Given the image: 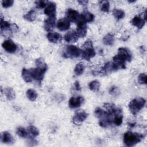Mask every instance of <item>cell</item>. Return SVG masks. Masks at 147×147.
Here are the masks:
<instances>
[{
	"label": "cell",
	"instance_id": "42",
	"mask_svg": "<svg viewBox=\"0 0 147 147\" xmlns=\"http://www.w3.org/2000/svg\"><path fill=\"white\" fill-rule=\"evenodd\" d=\"M78 2L80 3L82 5H86L88 3L87 1H79Z\"/></svg>",
	"mask_w": 147,
	"mask_h": 147
},
{
	"label": "cell",
	"instance_id": "21",
	"mask_svg": "<svg viewBox=\"0 0 147 147\" xmlns=\"http://www.w3.org/2000/svg\"><path fill=\"white\" fill-rule=\"evenodd\" d=\"M3 93L9 100H13L16 97L15 92L11 87H6L3 90Z\"/></svg>",
	"mask_w": 147,
	"mask_h": 147
},
{
	"label": "cell",
	"instance_id": "26",
	"mask_svg": "<svg viewBox=\"0 0 147 147\" xmlns=\"http://www.w3.org/2000/svg\"><path fill=\"white\" fill-rule=\"evenodd\" d=\"M36 18V13L34 10H30L24 16V18L29 22L34 21Z\"/></svg>",
	"mask_w": 147,
	"mask_h": 147
},
{
	"label": "cell",
	"instance_id": "28",
	"mask_svg": "<svg viewBox=\"0 0 147 147\" xmlns=\"http://www.w3.org/2000/svg\"><path fill=\"white\" fill-rule=\"evenodd\" d=\"M88 87L91 91L96 92L100 88V83L96 80L91 81L88 84Z\"/></svg>",
	"mask_w": 147,
	"mask_h": 147
},
{
	"label": "cell",
	"instance_id": "37",
	"mask_svg": "<svg viewBox=\"0 0 147 147\" xmlns=\"http://www.w3.org/2000/svg\"><path fill=\"white\" fill-rule=\"evenodd\" d=\"M14 3V1L13 0H3L2 1V5L5 8H7L11 7Z\"/></svg>",
	"mask_w": 147,
	"mask_h": 147
},
{
	"label": "cell",
	"instance_id": "12",
	"mask_svg": "<svg viewBox=\"0 0 147 147\" xmlns=\"http://www.w3.org/2000/svg\"><path fill=\"white\" fill-rule=\"evenodd\" d=\"M56 16L49 17L44 21V29L46 31L51 32L55 27L56 25Z\"/></svg>",
	"mask_w": 147,
	"mask_h": 147
},
{
	"label": "cell",
	"instance_id": "40",
	"mask_svg": "<svg viewBox=\"0 0 147 147\" xmlns=\"http://www.w3.org/2000/svg\"><path fill=\"white\" fill-rule=\"evenodd\" d=\"M118 92V88H117V87H115V86L112 87L110 89V90H109V92H110V94H111V95H116V94H117Z\"/></svg>",
	"mask_w": 147,
	"mask_h": 147
},
{
	"label": "cell",
	"instance_id": "35",
	"mask_svg": "<svg viewBox=\"0 0 147 147\" xmlns=\"http://www.w3.org/2000/svg\"><path fill=\"white\" fill-rule=\"evenodd\" d=\"M106 113V111H104L100 107H97L95 110V115L97 118L99 119L102 118L105 115Z\"/></svg>",
	"mask_w": 147,
	"mask_h": 147
},
{
	"label": "cell",
	"instance_id": "30",
	"mask_svg": "<svg viewBox=\"0 0 147 147\" xmlns=\"http://www.w3.org/2000/svg\"><path fill=\"white\" fill-rule=\"evenodd\" d=\"M35 63L36 65V67L44 69V70H47L48 69V66L44 60L42 58H38L35 61Z\"/></svg>",
	"mask_w": 147,
	"mask_h": 147
},
{
	"label": "cell",
	"instance_id": "7",
	"mask_svg": "<svg viewBox=\"0 0 147 147\" xmlns=\"http://www.w3.org/2000/svg\"><path fill=\"white\" fill-rule=\"evenodd\" d=\"M2 46L7 52L10 53H14L17 49V45L10 39L4 41L2 44Z\"/></svg>",
	"mask_w": 147,
	"mask_h": 147
},
{
	"label": "cell",
	"instance_id": "31",
	"mask_svg": "<svg viewBox=\"0 0 147 147\" xmlns=\"http://www.w3.org/2000/svg\"><path fill=\"white\" fill-rule=\"evenodd\" d=\"M27 131H28V133L30 134V136L32 137H37L39 134V131L37 129V128L33 125H30L28 126Z\"/></svg>",
	"mask_w": 147,
	"mask_h": 147
},
{
	"label": "cell",
	"instance_id": "29",
	"mask_svg": "<svg viewBox=\"0 0 147 147\" xmlns=\"http://www.w3.org/2000/svg\"><path fill=\"white\" fill-rule=\"evenodd\" d=\"M113 14L114 16V17L115 18H117V20H121V19L123 18L125 16V11L123 10H122L121 9H113Z\"/></svg>",
	"mask_w": 147,
	"mask_h": 147
},
{
	"label": "cell",
	"instance_id": "14",
	"mask_svg": "<svg viewBox=\"0 0 147 147\" xmlns=\"http://www.w3.org/2000/svg\"><path fill=\"white\" fill-rule=\"evenodd\" d=\"M75 32L78 37L82 38L85 37L87 32V26L86 25V24L78 22L77 28Z\"/></svg>",
	"mask_w": 147,
	"mask_h": 147
},
{
	"label": "cell",
	"instance_id": "6",
	"mask_svg": "<svg viewBox=\"0 0 147 147\" xmlns=\"http://www.w3.org/2000/svg\"><path fill=\"white\" fill-rule=\"evenodd\" d=\"M94 18H95V17L92 13H91V12L87 10H86L82 12L81 14H80L79 18L77 23L82 22V23L86 24L87 22H91L94 21Z\"/></svg>",
	"mask_w": 147,
	"mask_h": 147
},
{
	"label": "cell",
	"instance_id": "11",
	"mask_svg": "<svg viewBox=\"0 0 147 147\" xmlns=\"http://www.w3.org/2000/svg\"><path fill=\"white\" fill-rule=\"evenodd\" d=\"M79 16L80 14L79 12L72 9H68L66 12L67 18L70 22H77L79 20Z\"/></svg>",
	"mask_w": 147,
	"mask_h": 147
},
{
	"label": "cell",
	"instance_id": "41",
	"mask_svg": "<svg viewBox=\"0 0 147 147\" xmlns=\"http://www.w3.org/2000/svg\"><path fill=\"white\" fill-rule=\"evenodd\" d=\"M74 87H75V89L76 90V91H80L81 90V87L80 86V84H79V82L78 81H76L75 83H74Z\"/></svg>",
	"mask_w": 147,
	"mask_h": 147
},
{
	"label": "cell",
	"instance_id": "10",
	"mask_svg": "<svg viewBox=\"0 0 147 147\" xmlns=\"http://www.w3.org/2000/svg\"><path fill=\"white\" fill-rule=\"evenodd\" d=\"M56 5L54 2H49L47 3V6L44 9V13L49 17H55L56 16Z\"/></svg>",
	"mask_w": 147,
	"mask_h": 147
},
{
	"label": "cell",
	"instance_id": "19",
	"mask_svg": "<svg viewBox=\"0 0 147 147\" xmlns=\"http://www.w3.org/2000/svg\"><path fill=\"white\" fill-rule=\"evenodd\" d=\"M78 38L75 31H69L64 35V40L68 42H75Z\"/></svg>",
	"mask_w": 147,
	"mask_h": 147
},
{
	"label": "cell",
	"instance_id": "18",
	"mask_svg": "<svg viewBox=\"0 0 147 147\" xmlns=\"http://www.w3.org/2000/svg\"><path fill=\"white\" fill-rule=\"evenodd\" d=\"M47 37L48 41L53 43H57L61 40V35L57 32H49Z\"/></svg>",
	"mask_w": 147,
	"mask_h": 147
},
{
	"label": "cell",
	"instance_id": "36",
	"mask_svg": "<svg viewBox=\"0 0 147 147\" xmlns=\"http://www.w3.org/2000/svg\"><path fill=\"white\" fill-rule=\"evenodd\" d=\"M138 81L139 83L142 84H146L147 83L146 80V75L145 73L141 74L138 78Z\"/></svg>",
	"mask_w": 147,
	"mask_h": 147
},
{
	"label": "cell",
	"instance_id": "2",
	"mask_svg": "<svg viewBox=\"0 0 147 147\" xmlns=\"http://www.w3.org/2000/svg\"><path fill=\"white\" fill-rule=\"evenodd\" d=\"M146 100L143 98H137L133 99L129 103V109L132 114H137L145 106Z\"/></svg>",
	"mask_w": 147,
	"mask_h": 147
},
{
	"label": "cell",
	"instance_id": "27",
	"mask_svg": "<svg viewBox=\"0 0 147 147\" xmlns=\"http://www.w3.org/2000/svg\"><path fill=\"white\" fill-rule=\"evenodd\" d=\"M27 98L30 101H34L37 98V93L33 89H28L26 92Z\"/></svg>",
	"mask_w": 147,
	"mask_h": 147
},
{
	"label": "cell",
	"instance_id": "39",
	"mask_svg": "<svg viewBox=\"0 0 147 147\" xmlns=\"http://www.w3.org/2000/svg\"><path fill=\"white\" fill-rule=\"evenodd\" d=\"M83 47L84 49L93 47V46H92V42L91 40H87V41L84 43V44L83 45Z\"/></svg>",
	"mask_w": 147,
	"mask_h": 147
},
{
	"label": "cell",
	"instance_id": "38",
	"mask_svg": "<svg viewBox=\"0 0 147 147\" xmlns=\"http://www.w3.org/2000/svg\"><path fill=\"white\" fill-rule=\"evenodd\" d=\"M48 3V2L45 1H38L36 2V7L41 9L43 7H45Z\"/></svg>",
	"mask_w": 147,
	"mask_h": 147
},
{
	"label": "cell",
	"instance_id": "25",
	"mask_svg": "<svg viewBox=\"0 0 147 147\" xmlns=\"http://www.w3.org/2000/svg\"><path fill=\"white\" fill-rule=\"evenodd\" d=\"M103 71L105 73H110L113 71H117L115 67L113 62H107L106 63L103 67Z\"/></svg>",
	"mask_w": 147,
	"mask_h": 147
},
{
	"label": "cell",
	"instance_id": "20",
	"mask_svg": "<svg viewBox=\"0 0 147 147\" xmlns=\"http://www.w3.org/2000/svg\"><path fill=\"white\" fill-rule=\"evenodd\" d=\"M22 77L24 81L26 83H30L32 82L33 77L32 75L31 69H27L26 68H22Z\"/></svg>",
	"mask_w": 147,
	"mask_h": 147
},
{
	"label": "cell",
	"instance_id": "24",
	"mask_svg": "<svg viewBox=\"0 0 147 147\" xmlns=\"http://www.w3.org/2000/svg\"><path fill=\"white\" fill-rule=\"evenodd\" d=\"M84 69H85V66H84V64H83V63L80 62V63H78L74 68L75 74L77 76L81 75L84 72Z\"/></svg>",
	"mask_w": 147,
	"mask_h": 147
},
{
	"label": "cell",
	"instance_id": "8",
	"mask_svg": "<svg viewBox=\"0 0 147 147\" xmlns=\"http://www.w3.org/2000/svg\"><path fill=\"white\" fill-rule=\"evenodd\" d=\"M84 98L82 96H78L76 97L72 96L69 100V107L71 109L79 107L84 102Z\"/></svg>",
	"mask_w": 147,
	"mask_h": 147
},
{
	"label": "cell",
	"instance_id": "22",
	"mask_svg": "<svg viewBox=\"0 0 147 147\" xmlns=\"http://www.w3.org/2000/svg\"><path fill=\"white\" fill-rule=\"evenodd\" d=\"M11 24H10L9 22L5 21L3 20L2 18H1V34L3 32L5 33V31H10L11 32Z\"/></svg>",
	"mask_w": 147,
	"mask_h": 147
},
{
	"label": "cell",
	"instance_id": "23",
	"mask_svg": "<svg viewBox=\"0 0 147 147\" xmlns=\"http://www.w3.org/2000/svg\"><path fill=\"white\" fill-rule=\"evenodd\" d=\"M103 43L106 45H111L114 42V36L111 33H107L103 38Z\"/></svg>",
	"mask_w": 147,
	"mask_h": 147
},
{
	"label": "cell",
	"instance_id": "17",
	"mask_svg": "<svg viewBox=\"0 0 147 147\" xmlns=\"http://www.w3.org/2000/svg\"><path fill=\"white\" fill-rule=\"evenodd\" d=\"M145 20L144 18H142L141 17L136 16L131 20V24L136 26L138 29H141L145 25Z\"/></svg>",
	"mask_w": 147,
	"mask_h": 147
},
{
	"label": "cell",
	"instance_id": "15",
	"mask_svg": "<svg viewBox=\"0 0 147 147\" xmlns=\"http://www.w3.org/2000/svg\"><path fill=\"white\" fill-rule=\"evenodd\" d=\"M95 54L96 53L95 49L93 48V47H92L84 49V50L82 51V56L83 59L87 61H89L91 58L95 56Z\"/></svg>",
	"mask_w": 147,
	"mask_h": 147
},
{
	"label": "cell",
	"instance_id": "34",
	"mask_svg": "<svg viewBox=\"0 0 147 147\" xmlns=\"http://www.w3.org/2000/svg\"><path fill=\"white\" fill-rule=\"evenodd\" d=\"M100 10L104 12H109L110 9V4L107 1H102L100 2Z\"/></svg>",
	"mask_w": 147,
	"mask_h": 147
},
{
	"label": "cell",
	"instance_id": "33",
	"mask_svg": "<svg viewBox=\"0 0 147 147\" xmlns=\"http://www.w3.org/2000/svg\"><path fill=\"white\" fill-rule=\"evenodd\" d=\"M16 133L19 137L21 138H25L27 137L28 133V131H26L24 127L20 126L17 127L16 130Z\"/></svg>",
	"mask_w": 147,
	"mask_h": 147
},
{
	"label": "cell",
	"instance_id": "3",
	"mask_svg": "<svg viewBox=\"0 0 147 147\" xmlns=\"http://www.w3.org/2000/svg\"><path fill=\"white\" fill-rule=\"evenodd\" d=\"M82 51L78 47L74 45H67L63 56L64 57H78L82 55Z\"/></svg>",
	"mask_w": 147,
	"mask_h": 147
},
{
	"label": "cell",
	"instance_id": "1",
	"mask_svg": "<svg viewBox=\"0 0 147 147\" xmlns=\"http://www.w3.org/2000/svg\"><path fill=\"white\" fill-rule=\"evenodd\" d=\"M144 138V135L138 133L128 131L123 135V143L127 146H133L140 142Z\"/></svg>",
	"mask_w": 147,
	"mask_h": 147
},
{
	"label": "cell",
	"instance_id": "16",
	"mask_svg": "<svg viewBox=\"0 0 147 147\" xmlns=\"http://www.w3.org/2000/svg\"><path fill=\"white\" fill-rule=\"evenodd\" d=\"M1 140L4 144H11L14 142L12 135L8 131H3L1 134Z\"/></svg>",
	"mask_w": 147,
	"mask_h": 147
},
{
	"label": "cell",
	"instance_id": "32",
	"mask_svg": "<svg viewBox=\"0 0 147 147\" xmlns=\"http://www.w3.org/2000/svg\"><path fill=\"white\" fill-rule=\"evenodd\" d=\"M123 121V115H122V113L117 114L115 116L114 118L113 122L114 125L116 126H120Z\"/></svg>",
	"mask_w": 147,
	"mask_h": 147
},
{
	"label": "cell",
	"instance_id": "5",
	"mask_svg": "<svg viewBox=\"0 0 147 147\" xmlns=\"http://www.w3.org/2000/svg\"><path fill=\"white\" fill-rule=\"evenodd\" d=\"M88 114L83 110H79L75 113L73 117V123L76 125H81L82 122L87 118Z\"/></svg>",
	"mask_w": 147,
	"mask_h": 147
},
{
	"label": "cell",
	"instance_id": "9",
	"mask_svg": "<svg viewBox=\"0 0 147 147\" xmlns=\"http://www.w3.org/2000/svg\"><path fill=\"white\" fill-rule=\"evenodd\" d=\"M32 71V75L33 79H35L36 80H37L38 82H41L44 77V74L45 72L47 71L46 70L39 68L36 67V68H33L30 69Z\"/></svg>",
	"mask_w": 147,
	"mask_h": 147
},
{
	"label": "cell",
	"instance_id": "4",
	"mask_svg": "<svg viewBox=\"0 0 147 147\" xmlns=\"http://www.w3.org/2000/svg\"><path fill=\"white\" fill-rule=\"evenodd\" d=\"M115 57L123 62H126V61H130L132 59V55L130 51L127 48L124 47L118 49V53L115 55Z\"/></svg>",
	"mask_w": 147,
	"mask_h": 147
},
{
	"label": "cell",
	"instance_id": "43",
	"mask_svg": "<svg viewBox=\"0 0 147 147\" xmlns=\"http://www.w3.org/2000/svg\"><path fill=\"white\" fill-rule=\"evenodd\" d=\"M129 2H136V1H128Z\"/></svg>",
	"mask_w": 147,
	"mask_h": 147
},
{
	"label": "cell",
	"instance_id": "13",
	"mask_svg": "<svg viewBox=\"0 0 147 147\" xmlns=\"http://www.w3.org/2000/svg\"><path fill=\"white\" fill-rule=\"evenodd\" d=\"M70 27V21L67 18H62L58 20L57 28L60 31H65Z\"/></svg>",
	"mask_w": 147,
	"mask_h": 147
}]
</instances>
